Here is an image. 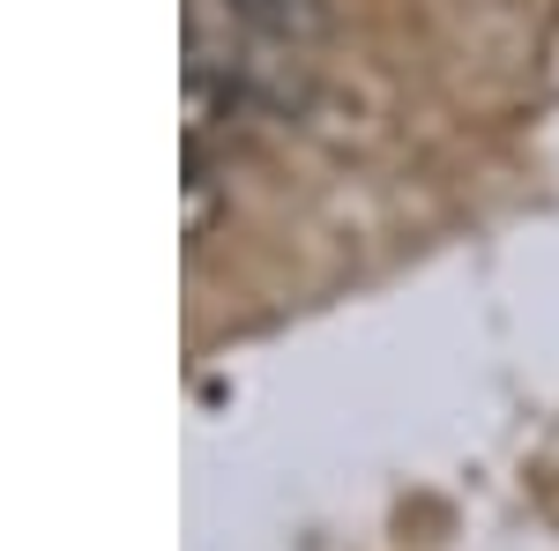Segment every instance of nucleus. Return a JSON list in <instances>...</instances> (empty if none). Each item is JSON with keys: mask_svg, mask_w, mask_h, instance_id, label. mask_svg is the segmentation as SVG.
Here are the masks:
<instances>
[{"mask_svg": "<svg viewBox=\"0 0 559 551\" xmlns=\"http://www.w3.org/2000/svg\"><path fill=\"white\" fill-rule=\"evenodd\" d=\"M216 8L254 23L261 38H276V45H306L329 31V0H216Z\"/></svg>", "mask_w": 559, "mask_h": 551, "instance_id": "obj_1", "label": "nucleus"}]
</instances>
